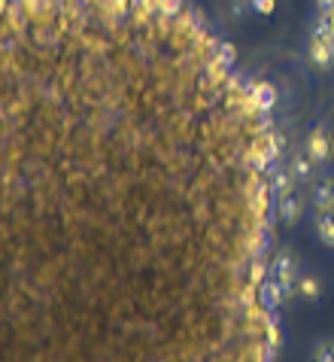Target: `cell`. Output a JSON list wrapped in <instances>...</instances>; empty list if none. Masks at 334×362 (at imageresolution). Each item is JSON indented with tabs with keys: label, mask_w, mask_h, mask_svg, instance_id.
Returning a JSON list of instances; mask_svg holds the SVG:
<instances>
[{
	"label": "cell",
	"mask_w": 334,
	"mask_h": 362,
	"mask_svg": "<svg viewBox=\"0 0 334 362\" xmlns=\"http://www.w3.org/2000/svg\"><path fill=\"white\" fill-rule=\"evenodd\" d=\"M298 259L295 253H289V250H280L277 259H273V284L280 286L282 293V301H289L292 296L298 293Z\"/></svg>",
	"instance_id": "cell-1"
},
{
	"label": "cell",
	"mask_w": 334,
	"mask_h": 362,
	"mask_svg": "<svg viewBox=\"0 0 334 362\" xmlns=\"http://www.w3.org/2000/svg\"><path fill=\"white\" fill-rule=\"evenodd\" d=\"M307 156L313 158L316 165H328V158L334 156V137L326 125L313 128L310 137H307Z\"/></svg>",
	"instance_id": "cell-2"
},
{
	"label": "cell",
	"mask_w": 334,
	"mask_h": 362,
	"mask_svg": "<svg viewBox=\"0 0 334 362\" xmlns=\"http://www.w3.org/2000/svg\"><path fill=\"white\" fill-rule=\"evenodd\" d=\"M307 58H310V64L319 67V70L334 67V37L313 34L310 37V46H307Z\"/></svg>",
	"instance_id": "cell-3"
},
{
	"label": "cell",
	"mask_w": 334,
	"mask_h": 362,
	"mask_svg": "<svg viewBox=\"0 0 334 362\" xmlns=\"http://www.w3.org/2000/svg\"><path fill=\"white\" fill-rule=\"evenodd\" d=\"M277 214L286 226H295L301 214H304V198L298 192H289V195H277Z\"/></svg>",
	"instance_id": "cell-4"
},
{
	"label": "cell",
	"mask_w": 334,
	"mask_h": 362,
	"mask_svg": "<svg viewBox=\"0 0 334 362\" xmlns=\"http://www.w3.org/2000/svg\"><path fill=\"white\" fill-rule=\"evenodd\" d=\"M313 207H316V214L334 210V180H319L313 186Z\"/></svg>",
	"instance_id": "cell-5"
},
{
	"label": "cell",
	"mask_w": 334,
	"mask_h": 362,
	"mask_svg": "<svg viewBox=\"0 0 334 362\" xmlns=\"http://www.w3.org/2000/svg\"><path fill=\"white\" fill-rule=\"evenodd\" d=\"M295 174H292L289 168H273L270 170V189H273V195H289V192H295Z\"/></svg>",
	"instance_id": "cell-6"
},
{
	"label": "cell",
	"mask_w": 334,
	"mask_h": 362,
	"mask_svg": "<svg viewBox=\"0 0 334 362\" xmlns=\"http://www.w3.org/2000/svg\"><path fill=\"white\" fill-rule=\"evenodd\" d=\"M313 165H316V162H313V158L307 156V149H304V153H295V156H292L289 170L295 174L298 183H307V180H310L313 174H316V170H313Z\"/></svg>",
	"instance_id": "cell-7"
},
{
	"label": "cell",
	"mask_w": 334,
	"mask_h": 362,
	"mask_svg": "<svg viewBox=\"0 0 334 362\" xmlns=\"http://www.w3.org/2000/svg\"><path fill=\"white\" fill-rule=\"evenodd\" d=\"M316 235L322 238V244L326 247H334V210L316 214Z\"/></svg>",
	"instance_id": "cell-8"
},
{
	"label": "cell",
	"mask_w": 334,
	"mask_h": 362,
	"mask_svg": "<svg viewBox=\"0 0 334 362\" xmlns=\"http://www.w3.org/2000/svg\"><path fill=\"white\" fill-rule=\"evenodd\" d=\"M298 293L307 298V301H316L322 296V284H319V277H313V274H301L298 277Z\"/></svg>",
	"instance_id": "cell-9"
},
{
	"label": "cell",
	"mask_w": 334,
	"mask_h": 362,
	"mask_svg": "<svg viewBox=\"0 0 334 362\" xmlns=\"http://www.w3.org/2000/svg\"><path fill=\"white\" fill-rule=\"evenodd\" d=\"M249 95H252V100H256L261 110H270L273 107V88L268 83H252L249 86Z\"/></svg>",
	"instance_id": "cell-10"
},
{
	"label": "cell",
	"mask_w": 334,
	"mask_h": 362,
	"mask_svg": "<svg viewBox=\"0 0 334 362\" xmlns=\"http://www.w3.org/2000/svg\"><path fill=\"white\" fill-rule=\"evenodd\" d=\"M313 362H334V341H319L313 350Z\"/></svg>",
	"instance_id": "cell-11"
},
{
	"label": "cell",
	"mask_w": 334,
	"mask_h": 362,
	"mask_svg": "<svg viewBox=\"0 0 334 362\" xmlns=\"http://www.w3.org/2000/svg\"><path fill=\"white\" fill-rule=\"evenodd\" d=\"M252 6H256L258 9V13H273V0H252Z\"/></svg>",
	"instance_id": "cell-12"
},
{
	"label": "cell",
	"mask_w": 334,
	"mask_h": 362,
	"mask_svg": "<svg viewBox=\"0 0 334 362\" xmlns=\"http://www.w3.org/2000/svg\"><path fill=\"white\" fill-rule=\"evenodd\" d=\"M319 9H334V0H316Z\"/></svg>",
	"instance_id": "cell-13"
},
{
	"label": "cell",
	"mask_w": 334,
	"mask_h": 362,
	"mask_svg": "<svg viewBox=\"0 0 334 362\" xmlns=\"http://www.w3.org/2000/svg\"><path fill=\"white\" fill-rule=\"evenodd\" d=\"M331 18H334V9H331Z\"/></svg>",
	"instance_id": "cell-14"
}]
</instances>
